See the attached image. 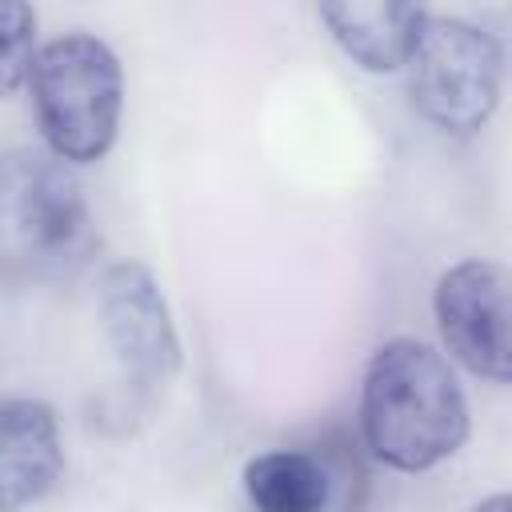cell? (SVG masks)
<instances>
[{"mask_svg":"<svg viewBox=\"0 0 512 512\" xmlns=\"http://www.w3.org/2000/svg\"><path fill=\"white\" fill-rule=\"evenodd\" d=\"M364 448L396 472H428L468 440V400L448 360L424 340L380 344L360 384Z\"/></svg>","mask_w":512,"mask_h":512,"instance_id":"obj_1","label":"cell"},{"mask_svg":"<svg viewBox=\"0 0 512 512\" xmlns=\"http://www.w3.org/2000/svg\"><path fill=\"white\" fill-rule=\"evenodd\" d=\"M96 244V220L72 164L44 148L0 156V264L60 284L92 260Z\"/></svg>","mask_w":512,"mask_h":512,"instance_id":"obj_2","label":"cell"},{"mask_svg":"<svg viewBox=\"0 0 512 512\" xmlns=\"http://www.w3.org/2000/svg\"><path fill=\"white\" fill-rule=\"evenodd\" d=\"M28 92L52 156L64 164H92L108 156L124 112V72L104 40L68 32L36 48Z\"/></svg>","mask_w":512,"mask_h":512,"instance_id":"obj_3","label":"cell"},{"mask_svg":"<svg viewBox=\"0 0 512 512\" xmlns=\"http://www.w3.org/2000/svg\"><path fill=\"white\" fill-rule=\"evenodd\" d=\"M504 44L456 16L420 20L408 56L412 108L448 136H476L500 104Z\"/></svg>","mask_w":512,"mask_h":512,"instance_id":"obj_4","label":"cell"},{"mask_svg":"<svg viewBox=\"0 0 512 512\" xmlns=\"http://www.w3.org/2000/svg\"><path fill=\"white\" fill-rule=\"evenodd\" d=\"M96 300L124 380L136 392L168 388L180 368V340L156 276L136 260H116L104 268Z\"/></svg>","mask_w":512,"mask_h":512,"instance_id":"obj_5","label":"cell"},{"mask_svg":"<svg viewBox=\"0 0 512 512\" xmlns=\"http://www.w3.org/2000/svg\"><path fill=\"white\" fill-rule=\"evenodd\" d=\"M244 500L252 512H356L364 464L344 440L268 448L244 464Z\"/></svg>","mask_w":512,"mask_h":512,"instance_id":"obj_6","label":"cell"},{"mask_svg":"<svg viewBox=\"0 0 512 512\" xmlns=\"http://www.w3.org/2000/svg\"><path fill=\"white\" fill-rule=\"evenodd\" d=\"M432 312L444 348L468 372L504 384L512 376L508 352V272L496 260L452 264L432 292Z\"/></svg>","mask_w":512,"mask_h":512,"instance_id":"obj_7","label":"cell"},{"mask_svg":"<svg viewBox=\"0 0 512 512\" xmlns=\"http://www.w3.org/2000/svg\"><path fill=\"white\" fill-rule=\"evenodd\" d=\"M64 472L56 412L32 396L0 400V512L40 504Z\"/></svg>","mask_w":512,"mask_h":512,"instance_id":"obj_8","label":"cell"},{"mask_svg":"<svg viewBox=\"0 0 512 512\" xmlns=\"http://www.w3.org/2000/svg\"><path fill=\"white\" fill-rule=\"evenodd\" d=\"M320 20L328 24L332 40L356 60L364 72H396L408 64L424 12L412 4H324Z\"/></svg>","mask_w":512,"mask_h":512,"instance_id":"obj_9","label":"cell"},{"mask_svg":"<svg viewBox=\"0 0 512 512\" xmlns=\"http://www.w3.org/2000/svg\"><path fill=\"white\" fill-rule=\"evenodd\" d=\"M36 60V12L28 4H0V96L28 84Z\"/></svg>","mask_w":512,"mask_h":512,"instance_id":"obj_10","label":"cell"},{"mask_svg":"<svg viewBox=\"0 0 512 512\" xmlns=\"http://www.w3.org/2000/svg\"><path fill=\"white\" fill-rule=\"evenodd\" d=\"M472 512H512V500L504 496V492H496V496H488V500H480Z\"/></svg>","mask_w":512,"mask_h":512,"instance_id":"obj_11","label":"cell"}]
</instances>
